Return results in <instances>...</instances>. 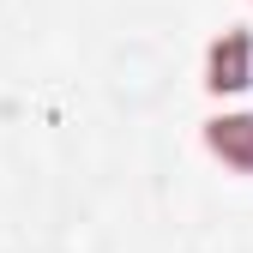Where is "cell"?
Returning a JSON list of instances; mask_svg holds the SVG:
<instances>
[{"instance_id":"obj_1","label":"cell","mask_w":253,"mask_h":253,"mask_svg":"<svg viewBox=\"0 0 253 253\" xmlns=\"http://www.w3.org/2000/svg\"><path fill=\"white\" fill-rule=\"evenodd\" d=\"M205 90L211 97L253 90V30L247 24H229L223 37H211V48H205Z\"/></svg>"},{"instance_id":"obj_2","label":"cell","mask_w":253,"mask_h":253,"mask_svg":"<svg viewBox=\"0 0 253 253\" xmlns=\"http://www.w3.org/2000/svg\"><path fill=\"white\" fill-rule=\"evenodd\" d=\"M199 139H205V157L223 175L235 181H253V109H223V115H211L199 126Z\"/></svg>"}]
</instances>
